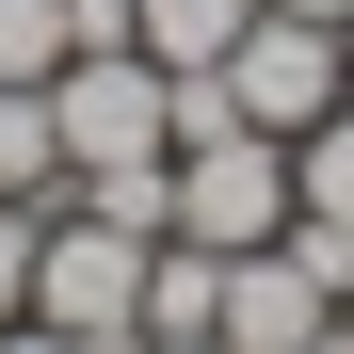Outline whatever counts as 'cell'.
<instances>
[{
  "label": "cell",
  "mask_w": 354,
  "mask_h": 354,
  "mask_svg": "<svg viewBox=\"0 0 354 354\" xmlns=\"http://www.w3.org/2000/svg\"><path fill=\"white\" fill-rule=\"evenodd\" d=\"M322 322H338V290H322L306 258H290V225L225 258V306H209V338H225V354H306Z\"/></svg>",
  "instance_id": "cell-4"
},
{
  "label": "cell",
  "mask_w": 354,
  "mask_h": 354,
  "mask_svg": "<svg viewBox=\"0 0 354 354\" xmlns=\"http://www.w3.org/2000/svg\"><path fill=\"white\" fill-rule=\"evenodd\" d=\"M48 129H65V177L161 161L177 145V81L145 65V48H65V65H48Z\"/></svg>",
  "instance_id": "cell-2"
},
{
  "label": "cell",
  "mask_w": 354,
  "mask_h": 354,
  "mask_svg": "<svg viewBox=\"0 0 354 354\" xmlns=\"http://www.w3.org/2000/svg\"><path fill=\"white\" fill-rule=\"evenodd\" d=\"M32 258H48V194H0V322H32Z\"/></svg>",
  "instance_id": "cell-10"
},
{
  "label": "cell",
  "mask_w": 354,
  "mask_h": 354,
  "mask_svg": "<svg viewBox=\"0 0 354 354\" xmlns=\"http://www.w3.org/2000/svg\"><path fill=\"white\" fill-rule=\"evenodd\" d=\"M0 354H129V338H65V322H0Z\"/></svg>",
  "instance_id": "cell-11"
},
{
  "label": "cell",
  "mask_w": 354,
  "mask_h": 354,
  "mask_svg": "<svg viewBox=\"0 0 354 354\" xmlns=\"http://www.w3.org/2000/svg\"><path fill=\"white\" fill-rule=\"evenodd\" d=\"M242 32H258V0H129V48H145L161 81H209Z\"/></svg>",
  "instance_id": "cell-5"
},
{
  "label": "cell",
  "mask_w": 354,
  "mask_h": 354,
  "mask_svg": "<svg viewBox=\"0 0 354 354\" xmlns=\"http://www.w3.org/2000/svg\"><path fill=\"white\" fill-rule=\"evenodd\" d=\"M290 209H306V225H354V97L322 113V129H290Z\"/></svg>",
  "instance_id": "cell-7"
},
{
  "label": "cell",
  "mask_w": 354,
  "mask_h": 354,
  "mask_svg": "<svg viewBox=\"0 0 354 354\" xmlns=\"http://www.w3.org/2000/svg\"><path fill=\"white\" fill-rule=\"evenodd\" d=\"M65 48H81V17H65V0H0V81H48Z\"/></svg>",
  "instance_id": "cell-9"
},
{
  "label": "cell",
  "mask_w": 354,
  "mask_h": 354,
  "mask_svg": "<svg viewBox=\"0 0 354 354\" xmlns=\"http://www.w3.org/2000/svg\"><path fill=\"white\" fill-rule=\"evenodd\" d=\"M274 17H322V32H354V0H274Z\"/></svg>",
  "instance_id": "cell-12"
},
{
  "label": "cell",
  "mask_w": 354,
  "mask_h": 354,
  "mask_svg": "<svg viewBox=\"0 0 354 354\" xmlns=\"http://www.w3.org/2000/svg\"><path fill=\"white\" fill-rule=\"evenodd\" d=\"M306 354H354V306H338V322H322V338H306Z\"/></svg>",
  "instance_id": "cell-14"
},
{
  "label": "cell",
  "mask_w": 354,
  "mask_h": 354,
  "mask_svg": "<svg viewBox=\"0 0 354 354\" xmlns=\"http://www.w3.org/2000/svg\"><path fill=\"white\" fill-rule=\"evenodd\" d=\"M338 65H354V32H338Z\"/></svg>",
  "instance_id": "cell-15"
},
{
  "label": "cell",
  "mask_w": 354,
  "mask_h": 354,
  "mask_svg": "<svg viewBox=\"0 0 354 354\" xmlns=\"http://www.w3.org/2000/svg\"><path fill=\"white\" fill-rule=\"evenodd\" d=\"M0 194H65V129H48V81H0Z\"/></svg>",
  "instance_id": "cell-8"
},
{
  "label": "cell",
  "mask_w": 354,
  "mask_h": 354,
  "mask_svg": "<svg viewBox=\"0 0 354 354\" xmlns=\"http://www.w3.org/2000/svg\"><path fill=\"white\" fill-rule=\"evenodd\" d=\"M145 225H113L81 194H48V258H32V322H65V338H145Z\"/></svg>",
  "instance_id": "cell-1"
},
{
  "label": "cell",
  "mask_w": 354,
  "mask_h": 354,
  "mask_svg": "<svg viewBox=\"0 0 354 354\" xmlns=\"http://www.w3.org/2000/svg\"><path fill=\"white\" fill-rule=\"evenodd\" d=\"M338 97H354V65H338V32H322V17H274V0H258V32L225 48V113L290 145V129H322Z\"/></svg>",
  "instance_id": "cell-3"
},
{
  "label": "cell",
  "mask_w": 354,
  "mask_h": 354,
  "mask_svg": "<svg viewBox=\"0 0 354 354\" xmlns=\"http://www.w3.org/2000/svg\"><path fill=\"white\" fill-rule=\"evenodd\" d=\"M209 306H225V258L209 242H161L145 258V338H209Z\"/></svg>",
  "instance_id": "cell-6"
},
{
  "label": "cell",
  "mask_w": 354,
  "mask_h": 354,
  "mask_svg": "<svg viewBox=\"0 0 354 354\" xmlns=\"http://www.w3.org/2000/svg\"><path fill=\"white\" fill-rule=\"evenodd\" d=\"M129 354H225V338H129Z\"/></svg>",
  "instance_id": "cell-13"
}]
</instances>
